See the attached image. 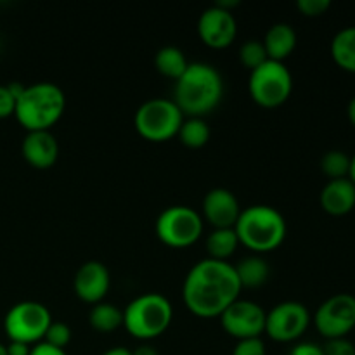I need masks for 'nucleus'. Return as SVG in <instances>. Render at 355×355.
<instances>
[{
  "mask_svg": "<svg viewBox=\"0 0 355 355\" xmlns=\"http://www.w3.org/2000/svg\"><path fill=\"white\" fill-rule=\"evenodd\" d=\"M173 307L159 293H144L130 302L123 311V328L137 340H153L168 329Z\"/></svg>",
  "mask_w": 355,
  "mask_h": 355,
  "instance_id": "nucleus-5",
  "label": "nucleus"
},
{
  "mask_svg": "<svg viewBox=\"0 0 355 355\" xmlns=\"http://www.w3.org/2000/svg\"><path fill=\"white\" fill-rule=\"evenodd\" d=\"M14 110H16V97L10 94L9 87L0 85V118L14 114Z\"/></svg>",
  "mask_w": 355,
  "mask_h": 355,
  "instance_id": "nucleus-31",
  "label": "nucleus"
},
{
  "mask_svg": "<svg viewBox=\"0 0 355 355\" xmlns=\"http://www.w3.org/2000/svg\"><path fill=\"white\" fill-rule=\"evenodd\" d=\"M297 7L304 16L315 17L322 16L331 7V2L329 0H298Z\"/></svg>",
  "mask_w": 355,
  "mask_h": 355,
  "instance_id": "nucleus-30",
  "label": "nucleus"
},
{
  "mask_svg": "<svg viewBox=\"0 0 355 355\" xmlns=\"http://www.w3.org/2000/svg\"><path fill=\"white\" fill-rule=\"evenodd\" d=\"M322 352L324 355H355V345L347 336L331 338L326 340V343L322 345Z\"/></svg>",
  "mask_w": 355,
  "mask_h": 355,
  "instance_id": "nucleus-29",
  "label": "nucleus"
},
{
  "mask_svg": "<svg viewBox=\"0 0 355 355\" xmlns=\"http://www.w3.org/2000/svg\"><path fill=\"white\" fill-rule=\"evenodd\" d=\"M51 311L40 302L26 300L12 305L3 319L9 342H21L26 345H35L44 340L45 331L51 326Z\"/></svg>",
  "mask_w": 355,
  "mask_h": 355,
  "instance_id": "nucleus-8",
  "label": "nucleus"
},
{
  "mask_svg": "<svg viewBox=\"0 0 355 355\" xmlns=\"http://www.w3.org/2000/svg\"><path fill=\"white\" fill-rule=\"evenodd\" d=\"M232 355H267L266 343L262 338H246L238 340L232 349Z\"/></svg>",
  "mask_w": 355,
  "mask_h": 355,
  "instance_id": "nucleus-28",
  "label": "nucleus"
},
{
  "mask_svg": "<svg viewBox=\"0 0 355 355\" xmlns=\"http://www.w3.org/2000/svg\"><path fill=\"white\" fill-rule=\"evenodd\" d=\"M266 314L257 302L236 300L222 312L220 324L229 336L236 340L260 338L266 333Z\"/></svg>",
  "mask_w": 355,
  "mask_h": 355,
  "instance_id": "nucleus-12",
  "label": "nucleus"
},
{
  "mask_svg": "<svg viewBox=\"0 0 355 355\" xmlns=\"http://www.w3.org/2000/svg\"><path fill=\"white\" fill-rule=\"evenodd\" d=\"M314 322L326 340L347 336L355 328V297L349 293L329 297L315 311Z\"/></svg>",
  "mask_w": 355,
  "mask_h": 355,
  "instance_id": "nucleus-11",
  "label": "nucleus"
},
{
  "mask_svg": "<svg viewBox=\"0 0 355 355\" xmlns=\"http://www.w3.org/2000/svg\"><path fill=\"white\" fill-rule=\"evenodd\" d=\"M290 355H324V352H322V345L314 342H300L290 350Z\"/></svg>",
  "mask_w": 355,
  "mask_h": 355,
  "instance_id": "nucleus-32",
  "label": "nucleus"
},
{
  "mask_svg": "<svg viewBox=\"0 0 355 355\" xmlns=\"http://www.w3.org/2000/svg\"><path fill=\"white\" fill-rule=\"evenodd\" d=\"M267 59L269 58H267L266 47H263V44L260 40H248L239 47V61L250 71H253L260 64H263Z\"/></svg>",
  "mask_w": 355,
  "mask_h": 355,
  "instance_id": "nucleus-26",
  "label": "nucleus"
},
{
  "mask_svg": "<svg viewBox=\"0 0 355 355\" xmlns=\"http://www.w3.org/2000/svg\"><path fill=\"white\" fill-rule=\"evenodd\" d=\"M262 44L270 61L284 62V59L297 47V31L291 24L276 23L267 30Z\"/></svg>",
  "mask_w": 355,
  "mask_h": 355,
  "instance_id": "nucleus-18",
  "label": "nucleus"
},
{
  "mask_svg": "<svg viewBox=\"0 0 355 355\" xmlns=\"http://www.w3.org/2000/svg\"><path fill=\"white\" fill-rule=\"evenodd\" d=\"M347 114H349L350 123H352L355 127V97L349 103V110H347Z\"/></svg>",
  "mask_w": 355,
  "mask_h": 355,
  "instance_id": "nucleus-37",
  "label": "nucleus"
},
{
  "mask_svg": "<svg viewBox=\"0 0 355 355\" xmlns=\"http://www.w3.org/2000/svg\"><path fill=\"white\" fill-rule=\"evenodd\" d=\"M0 355H7V349L3 343H0Z\"/></svg>",
  "mask_w": 355,
  "mask_h": 355,
  "instance_id": "nucleus-39",
  "label": "nucleus"
},
{
  "mask_svg": "<svg viewBox=\"0 0 355 355\" xmlns=\"http://www.w3.org/2000/svg\"><path fill=\"white\" fill-rule=\"evenodd\" d=\"M132 355H159V354H158V350L155 349V347L142 343V345H139L137 349L132 350Z\"/></svg>",
  "mask_w": 355,
  "mask_h": 355,
  "instance_id": "nucleus-35",
  "label": "nucleus"
},
{
  "mask_svg": "<svg viewBox=\"0 0 355 355\" xmlns=\"http://www.w3.org/2000/svg\"><path fill=\"white\" fill-rule=\"evenodd\" d=\"M103 355H132V350L125 349V347H114V349L106 350Z\"/></svg>",
  "mask_w": 355,
  "mask_h": 355,
  "instance_id": "nucleus-36",
  "label": "nucleus"
},
{
  "mask_svg": "<svg viewBox=\"0 0 355 355\" xmlns=\"http://www.w3.org/2000/svg\"><path fill=\"white\" fill-rule=\"evenodd\" d=\"M321 170L329 180L347 179L350 170V156L340 149L328 151L321 158Z\"/></svg>",
  "mask_w": 355,
  "mask_h": 355,
  "instance_id": "nucleus-25",
  "label": "nucleus"
},
{
  "mask_svg": "<svg viewBox=\"0 0 355 355\" xmlns=\"http://www.w3.org/2000/svg\"><path fill=\"white\" fill-rule=\"evenodd\" d=\"M234 270L241 288H250V290L263 286L270 276L269 263L259 255H250L239 260L238 266H234Z\"/></svg>",
  "mask_w": 355,
  "mask_h": 355,
  "instance_id": "nucleus-19",
  "label": "nucleus"
},
{
  "mask_svg": "<svg viewBox=\"0 0 355 355\" xmlns=\"http://www.w3.org/2000/svg\"><path fill=\"white\" fill-rule=\"evenodd\" d=\"M30 355H68V354H66V350L55 349V347L49 345V343L40 342V343H35V345L31 347Z\"/></svg>",
  "mask_w": 355,
  "mask_h": 355,
  "instance_id": "nucleus-33",
  "label": "nucleus"
},
{
  "mask_svg": "<svg viewBox=\"0 0 355 355\" xmlns=\"http://www.w3.org/2000/svg\"><path fill=\"white\" fill-rule=\"evenodd\" d=\"M203 215L214 229H234L241 207L232 191L225 187H215L208 191L203 198Z\"/></svg>",
  "mask_w": 355,
  "mask_h": 355,
  "instance_id": "nucleus-15",
  "label": "nucleus"
},
{
  "mask_svg": "<svg viewBox=\"0 0 355 355\" xmlns=\"http://www.w3.org/2000/svg\"><path fill=\"white\" fill-rule=\"evenodd\" d=\"M156 236L172 248L194 245L203 234V217L186 205L168 207L156 218Z\"/></svg>",
  "mask_w": 355,
  "mask_h": 355,
  "instance_id": "nucleus-9",
  "label": "nucleus"
},
{
  "mask_svg": "<svg viewBox=\"0 0 355 355\" xmlns=\"http://www.w3.org/2000/svg\"><path fill=\"white\" fill-rule=\"evenodd\" d=\"M31 347L33 345H26V343L21 342H9L6 345V349L7 355H30Z\"/></svg>",
  "mask_w": 355,
  "mask_h": 355,
  "instance_id": "nucleus-34",
  "label": "nucleus"
},
{
  "mask_svg": "<svg viewBox=\"0 0 355 355\" xmlns=\"http://www.w3.org/2000/svg\"><path fill=\"white\" fill-rule=\"evenodd\" d=\"M179 139L186 148L191 149H200L210 141V127L203 118H184L182 125L179 128Z\"/></svg>",
  "mask_w": 355,
  "mask_h": 355,
  "instance_id": "nucleus-24",
  "label": "nucleus"
},
{
  "mask_svg": "<svg viewBox=\"0 0 355 355\" xmlns=\"http://www.w3.org/2000/svg\"><path fill=\"white\" fill-rule=\"evenodd\" d=\"M321 207L326 214L335 217L352 211L355 207V184L349 177L328 180L321 191Z\"/></svg>",
  "mask_w": 355,
  "mask_h": 355,
  "instance_id": "nucleus-17",
  "label": "nucleus"
},
{
  "mask_svg": "<svg viewBox=\"0 0 355 355\" xmlns=\"http://www.w3.org/2000/svg\"><path fill=\"white\" fill-rule=\"evenodd\" d=\"M311 312L304 304L295 300L281 302L266 314V333L281 343L295 342L307 331Z\"/></svg>",
  "mask_w": 355,
  "mask_h": 355,
  "instance_id": "nucleus-10",
  "label": "nucleus"
},
{
  "mask_svg": "<svg viewBox=\"0 0 355 355\" xmlns=\"http://www.w3.org/2000/svg\"><path fill=\"white\" fill-rule=\"evenodd\" d=\"M198 33L205 45L211 49H225L234 42L238 35V23L234 14L211 6L201 12L198 19Z\"/></svg>",
  "mask_w": 355,
  "mask_h": 355,
  "instance_id": "nucleus-13",
  "label": "nucleus"
},
{
  "mask_svg": "<svg viewBox=\"0 0 355 355\" xmlns=\"http://www.w3.org/2000/svg\"><path fill=\"white\" fill-rule=\"evenodd\" d=\"M349 179L355 184V155L350 156V170H349Z\"/></svg>",
  "mask_w": 355,
  "mask_h": 355,
  "instance_id": "nucleus-38",
  "label": "nucleus"
},
{
  "mask_svg": "<svg viewBox=\"0 0 355 355\" xmlns=\"http://www.w3.org/2000/svg\"><path fill=\"white\" fill-rule=\"evenodd\" d=\"M234 231L239 245H245L252 252L267 253L283 245L288 225L277 208L269 205H252L241 210Z\"/></svg>",
  "mask_w": 355,
  "mask_h": 355,
  "instance_id": "nucleus-4",
  "label": "nucleus"
},
{
  "mask_svg": "<svg viewBox=\"0 0 355 355\" xmlns=\"http://www.w3.org/2000/svg\"><path fill=\"white\" fill-rule=\"evenodd\" d=\"M184 113L179 110L173 99L155 97L139 106L135 111V130L141 137L151 142L170 141L179 134L184 121Z\"/></svg>",
  "mask_w": 355,
  "mask_h": 355,
  "instance_id": "nucleus-6",
  "label": "nucleus"
},
{
  "mask_svg": "<svg viewBox=\"0 0 355 355\" xmlns=\"http://www.w3.org/2000/svg\"><path fill=\"white\" fill-rule=\"evenodd\" d=\"M222 96L224 82L220 73L208 62H189L173 89V103L184 116L203 118L218 106Z\"/></svg>",
  "mask_w": 355,
  "mask_h": 355,
  "instance_id": "nucleus-2",
  "label": "nucleus"
},
{
  "mask_svg": "<svg viewBox=\"0 0 355 355\" xmlns=\"http://www.w3.org/2000/svg\"><path fill=\"white\" fill-rule=\"evenodd\" d=\"M155 66L158 69V73H162L166 78H172L177 82L184 75L187 66H189V61H187L186 54L179 47L166 45V47H162L156 52Z\"/></svg>",
  "mask_w": 355,
  "mask_h": 355,
  "instance_id": "nucleus-22",
  "label": "nucleus"
},
{
  "mask_svg": "<svg viewBox=\"0 0 355 355\" xmlns=\"http://www.w3.org/2000/svg\"><path fill=\"white\" fill-rule=\"evenodd\" d=\"M111 286V276L107 267L97 260H89L83 263L75 274L73 290L80 300L87 304H101Z\"/></svg>",
  "mask_w": 355,
  "mask_h": 355,
  "instance_id": "nucleus-14",
  "label": "nucleus"
},
{
  "mask_svg": "<svg viewBox=\"0 0 355 355\" xmlns=\"http://www.w3.org/2000/svg\"><path fill=\"white\" fill-rule=\"evenodd\" d=\"M42 342L49 343V345L55 347V349L66 350V347L71 342V328L66 322L52 321L47 331H45V336Z\"/></svg>",
  "mask_w": 355,
  "mask_h": 355,
  "instance_id": "nucleus-27",
  "label": "nucleus"
},
{
  "mask_svg": "<svg viewBox=\"0 0 355 355\" xmlns=\"http://www.w3.org/2000/svg\"><path fill=\"white\" fill-rule=\"evenodd\" d=\"M89 322L96 331L113 333L123 326V311L114 304L101 302L96 304L89 312Z\"/></svg>",
  "mask_w": 355,
  "mask_h": 355,
  "instance_id": "nucleus-23",
  "label": "nucleus"
},
{
  "mask_svg": "<svg viewBox=\"0 0 355 355\" xmlns=\"http://www.w3.org/2000/svg\"><path fill=\"white\" fill-rule=\"evenodd\" d=\"M238 246L239 239L234 229H214L207 238L208 259L227 262L229 257L234 255Z\"/></svg>",
  "mask_w": 355,
  "mask_h": 355,
  "instance_id": "nucleus-21",
  "label": "nucleus"
},
{
  "mask_svg": "<svg viewBox=\"0 0 355 355\" xmlns=\"http://www.w3.org/2000/svg\"><path fill=\"white\" fill-rule=\"evenodd\" d=\"M66 110V96L62 89L51 82L24 85L16 99L14 116L28 132L51 130Z\"/></svg>",
  "mask_w": 355,
  "mask_h": 355,
  "instance_id": "nucleus-3",
  "label": "nucleus"
},
{
  "mask_svg": "<svg viewBox=\"0 0 355 355\" xmlns=\"http://www.w3.org/2000/svg\"><path fill=\"white\" fill-rule=\"evenodd\" d=\"M331 55L340 68L355 73V26L343 28L333 37Z\"/></svg>",
  "mask_w": 355,
  "mask_h": 355,
  "instance_id": "nucleus-20",
  "label": "nucleus"
},
{
  "mask_svg": "<svg viewBox=\"0 0 355 355\" xmlns=\"http://www.w3.org/2000/svg\"><path fill=\"white\" fill-rule=\"evenodd\" d=\"M234 266L205 259L191 267L182 288L186 307L198 318H218L241 293Z\"/></svg>",
  "mask_w": 355,
  "mask_h": 355,
  "instance_id": "nucleus-1",
  "label": "nucleus"
},
{
  "mask_svg": "<svg viewBox=\"0 0 355 355\" xmlns=\"http://www.w3.org/2000/svg\"><path fill=\"white\" fill-rule=\"evenodd\" d=\"M248 90L259 106L277 107L290 99L293 76L284 62L267 59L263 64L250 71Z\"/></svg>",
  "mask_w": 355,
  "mask_h": 355,
  "instance_id": "nucleus-7",
  "label": "nucleus"
},
{
  "mask_svg": "<svg viewBox=\"0 0 355 355\" xmlns=\"http://www.w3.org/2000/svg\"><path fill=\"white\" fill-rule=\"evenodd\" d=\"M21 153L31 166L45 170L54 166V163L58 162L59 144L54 135L51 134V130L28 132L26 137L23 139V144H21Z\"/></svg>",
  "mask_w": 355,
  "mask_h": 355,
  "instance_id": "nucleus-16",
  "label": "nucleus"
}]
</instances>
